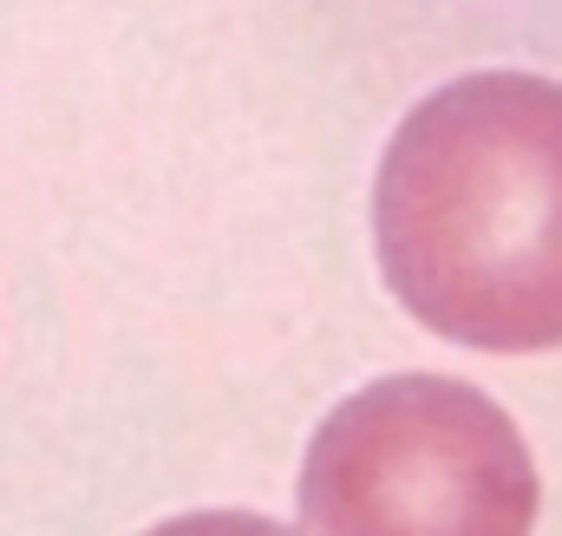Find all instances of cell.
Returning <instances> with one entry per match:
<instances>
[{"label": "cell", "mask_w": 562, "mask_h": 536, "mask_svg": "<svg viewBox=\"0 0 562 536\" xmlns=\"http://www.w3.org/2000/svg\"><path fill=\"white\" fill-rule=\"evenodd\" d=\"M400 308L477 354L562 347V86L471 72L406 112L373 177Z\"/></svg>", "instance_id": "1"}, {"label": "cell", "mask_w": 562, "mask_h": 536, "mask_svg": "<svg viewBox=\"0 0 562 536\" xmlns=\"http://www.w3.org/2000/svg\"><path fill=\"white\" fill-rule=\"evenodd\" d=\"M307 536H530L537 465L464 380L393 373L327 412L301 465Z\"/></svg>", "instance_id": "2"}, {"label": "cell", "mask_w": 562, "mask_h": 536, "mask_svg": "<svg viewBox=\"0 0 562 536\" xmlns=\"http://www.w3.org/2000/svg\"><path fill=\"white\" fill-rule=\"evenodd\" d=\"M144 536H294V531H281L256 511H196V517H170V524H157Z\"/></svg>", "instance_id": "3"}]
</instances>
